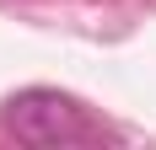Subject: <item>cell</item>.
Masks as SVG:
<instances>
[{"label": "cell", "mask_w": 156, "mask_h": 150, "mask_svg": "<svg viewBox=\"0 0 156 150\" xmlns=\"http://www.w3.org/2000/svg\"><path fill=\"white\" fill-rule=\"evenodd\" d=\"M0 123L22 145H70V139L92 134L86 107L76 97H65V91H48V86H27V91H16V97H5Z\"/></svg>", "instance_id": "obj_1"}]
</instances>
